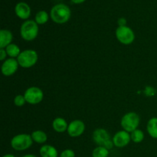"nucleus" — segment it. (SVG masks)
<instances>
[{"mask_svg": "<svg viewBox=\"0 0 157 157\" xmlns=\"http://www.w3.org/2000/svg\"><path fill=\"white\" fill-rule=\"evenodd\" d=\"M51 18L57 24H64L71 18V10L64 4H57L51 10Z\"/></svg>", "mask_w": 157, "mask_h": 157, "instance_id": "1", "label": "nucleus"}, {"mask_svg": "<svg viewBox=\"0 0 157 157\" xmlns=\"http://www.w3.org/2000/svg\"><path fill=\"white\" fill-rule=\"evenodd\" d=\"M20 34L21 38L25 41H32L38 35V25L33 20H27L21 25Z\"/></svg>", "mask_w": 157, "mask_h": 157, "instance_id": "2", "label": "nucleus"}, {"mask_svg": "<svg viewBox=\"0 0 157 157\" xmlns=\"http://www.w3.org/2000/svg\"><path fill=\"white\" fill-rule=\"evenodd\" d=\"M38 59V53L35 50L27 49L20 53L17 58L18 64L23 68H29L35 65Z\"/></svg>", "mask_w": 157, "mask_h": 157, "instance_id": "3", "label": "nucleus"}, {"mask_svg": "<svg viewBox=\"0 0 157 157\" xmlns=\"http://www.w3.org/2000/svg\"><path fill=\"white\" fill-rule=\"evenodd\" d=\"M33 142L31 135L21 133L15 136L11 140V147L17 151H23L30 148Z\"/></svg>", "mask_w": 157, "mask_h": 157, "instance_id": "4", "label": "nucleus"}, {"mask_svg": "<svg viewBox=\"0 0 157 157\" xmlns=\"http://www.w3.org/2000/svg\"><path fill=\"white\" fill-rule=\"evenodd\" d=\"M92 138L95 144L99 147H104L108 150H111L114 146L109 133L103 128L96 129L92 134Z\"/></svg>", "mask_w": 157, "mask_h": 157, "instance_id": "5", "label": "nucleus"}, {"mask_svg": "<svg viewBox=\"0 0 157 157\" xmlns=\"http://www.w3.org/2000/svg\"><path fill=\"white\" fill-rule=\"evenodd\" d=\"M139 115L134 112H130L124 115L121 119V125L123 127L124 130L128 132V133H132L136 130L140 124Z\"/></svg>", "mask_w": 157, "mask_h": 157, "instance_id": "6", "label": "nucleus"}, {"mask_svg": "<svg viewBox=\"0 0 157 157\" xmlns=\"http://www.w3.org/2000/svg\"><path fill=\"white\" fill-rule=\"evenodd\" d=\"M116 38L121 44H130L135 39V34L130 27L119 26L116 30Z\"/></svg>", "mask_w": 157, "mask_h": 157, "instance_id": "7", "label": "nucleus"}, {"mask_svg": "<svg viewBox=\"0 0 157 157\" xmlns=\"http://www.w3.org/2000/svg\"><path fill=\"white\" fill-rule=\"evenodd\" d=\"M24 97L25 98L26 102L35 105L42 101L44 94L39 87H31L25 91Z\"/></svg>", "mask_w": 157, "mask_h": 157, "instance_id": "8", "label": "nucleus"}, {"mask_svg": "<svg viewBox=\"0 0 157 157\" xmlns=\"http://www.w3.org/2000/svg\"><path fill=\"white\" fill-rule=\"evenodd\" d=\"M85 130V124L82 121L75 120L68 124L67 133L71 137H78L84 133Z\"/></svg>", "mask_w": 157, "mask_h": 157, "instance_id": "9", "label": "nucleus"}, {"mask_svg": "<svg viewBox=\"0 0 157 157\" xmlns=\"http://www.w3.org/2000/svg\"><path fill=\"white\" fill-rule=\"evenodd\" d=\"M112 140H113V145L115 147H118V148H123V147H127L130 144L131 137L128 132L125 131V130H121L115 133Z\"/></svg>", "mask_w": 157, "mask_h": 157, "instance_id": "10", "label": "nucleus"}, {"mask_svg": "<svg viewBox=\"0 0 157 157\" xmlns=\"http://www.w3.org/2000/svg\"><path fill=\"white\" fill-rule=\"evenodd\" d=\"M18 62L15 58H9V59L5 60L4 62L2 64V73L3 75L6 77L12 76L15 72L17 71L18 68Z\"/></svg>", "mask_w": 157, "mask_h": 157, "instance_id": "11", "label": "nucleus"}, {"mask_svg": "<svg viewBox=\"0 0 157 157\" xmlns=\"http://www.w3.org/2000/svg\"><path fill=\"white\" fill-rule=\"evenodd\" d=\"M15 12L17 16L21 19H28L31 15V9L29 5L25 2H18L15 6Z\"/></svg>", "mask_w": 157, "mask_h": 157, "instance_id": "12", "label": "nucleus"}, {"mask_svg": "<svg viewBox=\"0 0 157 157\" xmlns=\"http://www.w3.org/2000/svg\"><path fill=\"white\" fill-rule=\"evenodd\" d=\"M13 39V35L12 32L7 29H2L0 31V48H5L12 44Z\"/></svg>", "mask_w": 157, "mask_h": 157, "instance_id": "13", "label": "nucleus"}, {"mask_svg": "<svg viewBox=\"0 0 157 157\" xmlns=\"http://www.w3.org/2000/svg\"><path fill=\"white\" fill-rule=\"evenodd\" d=\"M52 127L55 131L58 132V133H63V132L67 130L68 125L64 118L57 117L52 122Z\"/></svg>", "mask_w": 157, "mask_h": 157, "instance_id": "14", "label": "nucleus"}, {"mask_svg": "<svg viewBox=\"0 0 157 157\" xmlns=\"http://www.w3.org/2000/svg\"><path fill=\"white\" fill-rule=\"evenodd\" d=\"M40 155L41 157H58V150L51 145H43L40 148Z\"/></svg>", "mask_w": 157, "mask_h": 157, "instance_id": "15", "label": "nucleus"}, {"mask_svg": "<svg viewBox=\"0 0 157 157\" xmlns=\"http://www.w3.org/2000/svg\"><path fill=\"white\" fill-rule=\"evenodd\" d=\"M147 130L149 135L153 139H157V117H153L148 121Z\"/></svg>", "mask_w": 157, "mask_h": 157, "instance_id": "16", "label": "nucleus"}, {"mask_svg": "<svg viewBox=\"0 0 157 157\" xmlns=\"http://www.w3.org/2000/svg\"><path fill=\"white\" fill-rule=\"evenodd\" d=\"M31 136H32L34 142L39 144H44L48 140L47 134L42 130H35V131L32 132Z\"/></svg>", "mask_w": 157, "mask_h": 157, "instance_id": "17", "label": "nucleus"}, {"mask_svg": "<svg viewBox=\"0 0 157 157\" xmlns=\"http://www.w3.org/2000/svg\"><path fill=\"white\" fill-rule=\"evenodd\" d=\"M6 52H7V55L12 58H18V55H19L20 53L21 52V51H20V48L18 47L17 44H13V43L10 44L9 45H8L7 47L6 48Z\"/></svg>", "mask_w": 157, "mask_h": 157, "instance_id": "18", "label": "nucleus"}, {"mask_svg": "<svg viewBox=\"0 0 157 157\" xmlns=\"http://www.w3.org/2000/svg\"><path fill=\"white\" fill-rule=\"evenodd\" d=\"M109 150L104 147H99L94 149L92 152V157H108Z\"/></svg>", "mask_w": 157, "mask_h": 157, "instance_id": "19", "label": "nucleus"}, {"mask_svg": "<svg viewBox=\"0 0 157 157\" xmlns=\"http://www.w3.org/2000/svg\"><path fill=\"white\" fill-rule=\"evenodd\" d=\"M48 20V14L45 11H39L35 15V20L38 25H44Z\"/></svg>", "mask_w": 157, "mask_h": 157, "instance_id": "20", "label": "nucleus"}, {"mask_svg": "<svg viewBox=\"0 0 157 157\" xmlns=\"http://www.w3.org/2000/svg\"><path fill=\"white\" fill-rule=\"evenodd\" d=\"M130 137H131V140L133 143L136 144H139L141 143L144 139V133L142 130L136 129L134 131H133L130 134Z\"/></svg>", "mask_w": 157, "mask_h": 157, "instance_id": "21", "label": "nucleus"}, {"mask_svg": "<svg viewBox=\"0 0 157 157\" xmlns=\"http://www.w3.org/2000/svg\"><path fill=\"white\" fill-rule=\"evenodd\" d=\"M26 103L25 98L24 95H17L15 96V98H14V104L17 107H22L23 105H25V104Z\"/></svg>", "mask_w": 157, "mask_h": 157, "instance_id": "22", "label": "nucleus"}, {"mask_svg": "<svg viewBox=\"0 0 157 157\" xmlns=\"http://www.w3.org/2000/svg\"><path fill=\"white\" fill-rule=\"evenodd\" d=\"M60 157H75V153L72 150L67 149L61 152Z\"/></svg>", "mask_w": 157, "mask_h": 157, "instance_id": "23", "label": "nucleus"}, {"mask_svg": "<svg viewBox=\"0 0 157 157\" xmlns=\"http://www.w3.org/2000/svg\"><path fill=\"white\" fill-rule=\"evenodd\" d=\"M144 92H145L146 95H147L148 97H151L155 95V94H156V90L151 87H146Z\"/></svg>", "mask_w": 157, "mask_h": 157, "instance_id": "24", "label": "nucleus"}, {"mask_svg": "<svg viewBox=\"0 0 157 157\" xmlns=\"http://www.w3.org/2000/svg\"><path fill=\"white\" fill-rule=\"evenodd\" d=\"M7 55H8L6 49L5 48L0 49V60H1V61H5V59L6 58V56H7Z\"/></svg>", "mask_w": 157, "mask_h": 157, "instance_id": "25", "label": "nucleus"}, {"mask_svg": "<svg viewBox=\"0 0 157 157\" xmlns=\"http://www.w3.org/2000/svg\"><path fill=\"white\" fill-rule=\"evenodd\" d=\"M118 25L119 26H126V24H127V20L124 18H120L117 21Z\"/></svg>", "mask_w": 157, "mask_h": 157, "instance_id": "26", "label": "nucleus"}, {"mask_svg": "<svg viewBox=\"0 0 157 157\" xmlns=\"http://www.w3.org/2000/svg\"><path fill=\"white\" fill-rule=\"evenodd\" d=\"M72 2H73L74 3H76V4H79V3H81L83 2H84L85 0H71Z\"/></svg>", "mask_w": 157, "mask_h": 157, "instance_id": "27", "label": "nucleus"}, {"mask_svg": "<svg viewBox=\"0 0 157 157\" xmlns=\"http://www.w3.org/2000/svg\"><path fill=\"white\" fill-rule=\"evenodd\" d=\"M22 157H37V156H35V155H32V154H27V155H25V156Z\"/></svg>", "mask_w": 157, "mask_h": 157, "instance_id": "28", "label": "nucleus"}, {"mask_svg": "<svg viewBox=\"0 0 157 157\" xmlns=\"http://www.w3.org/2000/svg\"><path fill=\"white\" fill-rule=\"evenodd\" d=\"M2 157H15V156L12 154H6V155H4Z\"/></svg>", "mask_w": 157, "mask_h": 157, "instance_id": "29", "label": "nucleus"}]
</instances>
